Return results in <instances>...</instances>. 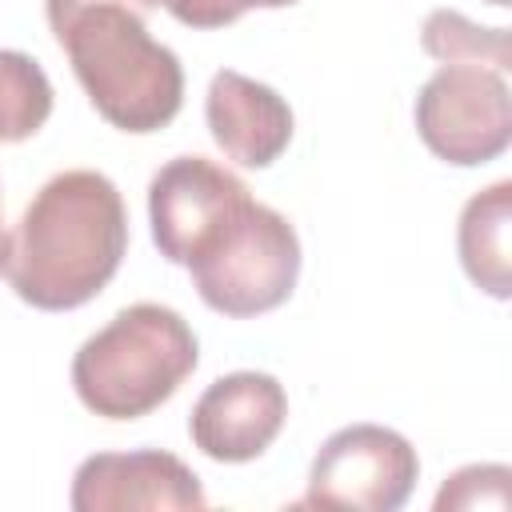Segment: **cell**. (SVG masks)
I'll list each match as a JSON object with an SVG mask.
<instances>
[{"mask_svg":"<svg viewBox=\"0 0 512 512\" xmlns=\"http://www.w3.org/2000/svg\"><path fill=\"white\" fill-rule=\"evenodd\" d=\"M128 252L120 188L96 168L56 172L8 240V284L40 312H68L108 288Z\"/></svg>","mask_w":512,"mask_h":512,"instance_id":"cell-1","label":"cell"},{"mask_svg":"<svg viewBox=\"0 0 512 512\" xmlns=\"http://www.w3.org/2000/svg\"><path fill=\"white\" fill-rule=\"evenodd\" d=\"M184 268L212 312L248 320L292 296L300 276V236L276 208L248 196Z\"/></svg>","mask_w":512,"mask_h":512,"instance_id":"cell-4","label":"cell"},{"mask_svg":"<svg viewBox=\"0 0 512 512\" xmlns=\"http://www.w3.org/2000/svg\"><path fill=\"white\" fill-rule=\"evenodd\" d=\"M288 396L268 372H228L212 380L188 416L192 444L220 464L256 460L284 428Z\"/></svg>","mask_w":512,"mask_h":512,"instance_id":"cell-9","label":"cell"},{"mask_svg":"<svg viewBox=\"0 0 512 512\" xmlns=\"http://www.w3.org/2000/svg\"><path fill=\"white\" fill-rule=\"evenodd\" d=\"M156 0H44L48 28L68 52L92 108L120 132L148 136L172 124L184 104L176 52L148 36Z\"/></svg>","mask_w":512,"mask_h":512,"instance_id":"cell-2","label":"cell"},{"mask_svg":"<svg viewBox=\"0 0 512 512\" xmlns=\"http://www.w3.org/2000/svg\"><path fill=\"white\" fill-rule=\"evenodd\" d=\"M240 12H248V8H288V4H296V0H232Z\"/></svg>","mask_w":512,"mask_h":512,"instance_id":"cell-16","label":"cell"},{"mask_svg":"<svg viewBox=\"0 0 512 512\" xmlns=\"http://www.w3.org/2000/svg\"><path fill=\"white\" fill-rule=\"evenodd\" d=\"M156 4H164L188 28H224L244 16L232 0H156Z\"/></svg>","mask_w":512,"mask_h":512,"instance_id":"cell-15","label":"cell"},{"mask_svg":"<svg viewBox=\"0 0 512 512\" xmlns=\"http://www.w3.org/2000/svg\"><path fill=\"white\" fill-rule=\"evenodd\" d=\"M8 228H4V208H0V272H4V264H8Z\"/></svg>","mask_w":512,"mask_h":512,"instance_id":"cell-17","label":"cell"},{"mask_svg":"<svg viewBox=\"0 0 512 512\" xmlns=\"http://www.w3.org/2000/svg\"><path fill=\"white\" fill-rule=\"evenodd\" d=\"M508 480L504 464H468L444 480L436 492V512L448 508H508Z\"/></svg>","mask_w":512,"mask_h":512,"instance_id":"cell-14","label":"cell"},{"mask_svg":"<svg viewBox=\"0 0 512 512\" xmlns=\"http://www.w3.org/2000/svg\"><path fill=\"white\" fill-rule=\"evenodd\" d=\"M488 4H496V8H508V4H512V0H488Z\"/></svg>","mask_w":512,"mask_h":512,"instance_id":"cell-18","label":"cell"},{"mask_svg":"<svg viewBox=\"0 0 512 512\" xmlns=\"http://www.w3.org/2000/svg\"><path fill=\"white\" fill-rule=\"evenodd\" d=\"M204 120L220 152L244 168H268L292 140L288 100L236 68H220L212 76L204 96Z\"/></svg>","mask_w":512,"mask_h":512,"instance_id":"cell-10","label":"cell"},{"mask_svg":"<svg viewBox=\"0 0 512 512\" xmlns=\"http://www.w3.org/2000/svg\"><path fill=\"white\" fill-rule=\"evenodd\" d=\"M420 44L440 64H480L504 72L512 64L508 28H480L456 8H432L420 28Z\"/></svg>","mask_w":512,"mask_h":512,"instance_id":"cell-13","label":"cell"},{"mask_svg":"<svg viewBox=\"0 0 512 512\" xmlns=\"http://www.w3.org/2000/svg\"><path fill=\"white\" fill-rule=\"evenodd\" d=\"M68 504L76 512H188L204 508L200 476L172 452L136 448V452H96L72 476Z\"/></svg>","mask_w":512,"mask_h":512,"instance_id":"cell-8","label":"cell"},{"mask_svg":"<svg viewBox=\"0 0 512 512\" xmlns=\"http://www.w3.org/2000/svg\"><path fill=\"white\" fill-rule=\"evenodd\" d=\"M200 360L196 332L168 304H128L72 356L80 404L104 420H140L156 412Z\"/></svg>","mask_w":512,"mask_h":512,"instance_id":"cell-3","label":"cell"},{"mask_svg":"<svg viewBox=\"0 0 512 512\" xmlns=\"http://www.w3.org/2000/svg\"><path fill=\"white\" fill-rule=\"evenodd\" d=\"M416 132L444 164L476 168L496 160L512 140V96L504 72L440 64L416 96Z\"/></svg>","mask_w":512,"mask_h":512,"instance_id":"cell-5","label":"cell"},{"mask_svg":"<svg viewBox=\"0 0 512 512\" xmlns=\"http://www.w3.org/2000/svg\"><path fill=\"white\" fill-rule=\"evenodd\" d=\"M508 228H512V180H496L484 192H476L456 224V248L468 280L496 300L512 296Z\"/></svg>","mask_w":512,"mask_h":512,"instance_id":"cell-11","label":"cell"},{"mask_svg":"<svg viewBox=\"0 0 512 512\" xmlns=\"http://www.w3.org/2000/svg\"><path fill=\"white\" fill-rule=\"evenodd\" d=\"M416 476L420 456L396 428L348 424L320 444L300 508L396 512L412 496Z\"/></svg>","mask_w":512,"mask_h":512,"instance_id":"cell-6","label":"cell"},{"mask_svg":"<svg viewBox=\"0 0 512 512\" xmlns=\"http://www.w3.org/2000/svg\"><path fill=\"white\" fill-rule=\"evenodd\" d=\"M244 200V180L224 164L208 156L168 160L148 184V220L160 256L172 264H188Z\"/></svg>","mask_w":512,"mask_h":512,"instance_id":"cell-7","label":"cell"},{"mask_svg":"<svg viewBox=\"0 0 512 512\" xmlns=\"http://www.w3.org/2000/svg\"><path fill=\"white\" fill-rule=\"evenodd\" d=\"M52 116L48 72L16 48H0V144L28 140Z\"/></svg>","mask_w":512,"mask_h":512,"instance_id":"cell-12","label":"cell"}]
</instances>
